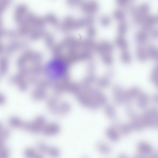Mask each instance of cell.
Instances as JSON below:
<instances>
[{
    "label": "cell",
    "instance_id": "cell-6",
    "mask_svg": "<svg viewBox=\"0 0 158 158\" xmlns=\"http://www.w3.org/2000/svg\"><path fill=\"white\" fill-rule=\"evenodd\" d=\"M136 41L140 44H144L148 39V35L147 31L144 29L138 31L135 36Z\"/></svg>",
    "mask_w": 158,
    "mask_h": 158
},
{
    "label": "cell",
    "instance_id": "cell-15",
    "mask_svg": "<svg viewBox=\"0 0 158 158\" xmlns=\"http://www.w3.org/2000/svg\"><path fill=\"white\" fill-rule=\"evenodd\" d=\"M152 73L158 75V65L154 68Z\"/></svg>",
    "mask_w": 158,
    "mask_h": 158
},
{
    "label": "cell",
    "instance_id": "cell-7",
    "mask_svg": "<svg viewBox=\"0 0 158 158\" xmlns=\"http://www.w3.org/2000/svg\"><path fill=\"white\" fill-rule=\"evenodd\" d=\"M113 15L115 19L120 21L123 20L125 17L123 12L119 10H116L114 13Z\"/></svg>",
    "mask_w": 158,
    "mask_h": 158
},
{
    "label": "cell",
    "instance_id": "cell-14",
    "mask_svg": "<svg viewBox=\"0 0 158 158\" xmlns=\"http://www.w3.org/2000/svg\"><path fill=\"white\" fill-rule=\"evenodd\" d=\"M82 0H69L70 4L73 5H77L80 3Z\"/></svg>",
    "mask_w": 158,
    "mask_h": 158
},
{
    "label": "cell",
    "instance_id": "cell-8",
    "mask_svg": "<svg viewBox=\"0 0 158 158\" xmlns=\"http://www.w3.org/2000/svg\"><path fill=\"white\" fill-rule=\"evenodd\" d=\"M9 122L10 124L15 127L21 126L23 123L19 119L15 117L11 118L10 119Z\"/></svg>",
    "mask_w": 158,
    "mask_h": 158
},
{
    "label": "cell",
    "instance_id": "cell-13",
    "mask_svg": "<svg viewBox=\"0 0 158 158\" xmlns=\"http://www.w3.org/2000/svg\"><path fill=\"white\" fill-rule=\"evenodd\" d=\"M128 0H116L117 4L120 6H123L125 5Z\"/></svg>",
    "mask_w": 158,
    "mask_h": 158
},
{
    "label": "cell",
    "instance_id": "cell-11",
    "mask_svg": "<svg viewBox=\"0 0 158 158\" xmlns=\"http://www.w3.org/2000/svg\"><path fill=\"white\" fill-rule=\"evenodd\" d=\"M151 35L153 38H158V30L157 29L152 30L151 32Z\"/></svg>",
    "mask_w": 158,
    "mask_h": 158
},
{
    "label": "cell",
    "instance_id": "cell-5",
    "mask_svg": "<svg viewBox=\"0 0 158 158\" xmlns=\"http://www.w3.org/2000/svg\"><path fill=\"white\" fill-rule=\"evenodd\" d=\"M147 51L148 58L158 62V49L155 46H148Z\"/></svg>",
    "mask_w": 158,
    "mask_h": 158
},
{
    "label": "cell",
    "instance_id": "cell-3",
    "mask_svg": "<svg viewBox=\"0 0 158 158\" xmlns=\"http://www.w3.org/2000/svg\"><path fill=\"white\" fill-rule=\"evenodd\" d=\"M136 55L138 59L141 62H144L148 58L147 49L142 45L138 46L136 49Z\"/></svg>",
    "mask_w": 158,
    "mask_h": 158
},
{
    "label": "cell",
    "instance_id": "cell-1",
    "mask_svg": "<svg viewBox=\"0 0 158 158\" xmlns=\"http://www.w3.org/2000/svg\"><path fill=\"white\" fill-rule=\"evenodd\" d=\"M66 71V66L64 62L59 59L50 60L45 68V73L47 76L52 80H56L62 77Z\"/></svg>",
    "mask_w": 158,
    "mask_h": 158
},
{
    "label": "cell",
    "instance_id": "cell-4",
    "mask_svg": "<svg viewBox=\"0 0 158 158\" xmlns=\"http://www.w3.org/2000/svg\"><path fill=\"white\" fill-rule=\"evenodd\" d=\"M59 130L57 124L51 123L46 125L43 130V133L47 135H52L57 133Z\"/></svg>",
    "mask_w": 158,
    "mask_h": 158
},
{
    "label": "cell",
    "instance_id": "cell-12",
    "mask_svg": "<svg viewBox=\"0 0 158 158\" xmlns=\"http://www.w3.org/2000/svg\"><path fill=\"white\" fill-rule=\"evenodd\" d=\"M119 30L123 32H125L126 30V25L124 23H121L119 26Z\"/></svg>",
    "mask_w": 158,
    "mask_h": 158
},
{
    "label": "cell",
    "instance_id": "cell-10",
    "mask_svg": "<svg viewBox=\"0 0 158 158\" xmlns=\"http://www.w3.org/2000/svg\"><path fill=\"white\" fill-rule=\"evenodd\" d=\"M25 154L27 156H37L35 151L33 149L31 148L27 149L25 150Z\"/></svg>",
    "mask_w": 158,
    "mask_h": 158
},
{
    "label": "cell",
    "instance_id": "cell-9",
    "mask_svg": "<svg viewBox=\"0 0 158 158\" xmlns=\"http://www.w3.org/2000/svg\"><path fill=\"white\" fill-rule=\"evenodd\" d=\"M100 21L102 25L106 26L110 23V19L108 16H104L101 18Z\"/></svg>",
    "mask_w": 158,
    "mask_h": 158
},
{
    "label": "cell",
    "instance_id": "cell-2",
    "mask_svg": "<svg viewBox=\"0 0 158 158\" xmlns=\"http://www.w3.org/2000/svg\"><path fill=\"white\" fill-rule=\"evenodd\" d=\"M81 8L83 12L89 14H93L98 10V5L96 1L92 0L84 3L82 4Z\"/></svg>",
    "mask_w": 158,
    "mask_h": 158
}]
</instances>
